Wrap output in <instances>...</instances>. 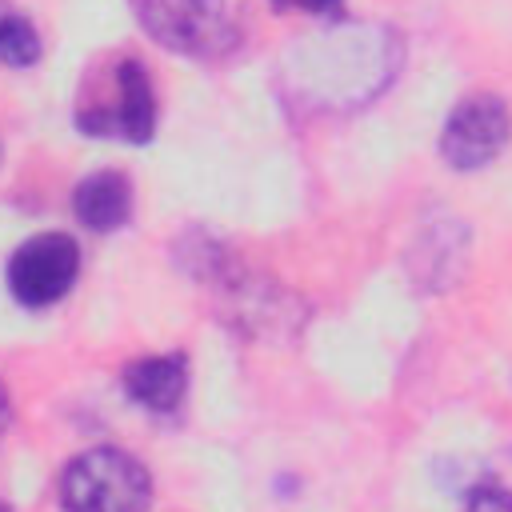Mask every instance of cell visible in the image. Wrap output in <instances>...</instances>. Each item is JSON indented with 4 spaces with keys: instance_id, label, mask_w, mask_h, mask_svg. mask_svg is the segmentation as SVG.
Listing matches in <instances>:
<instances>
[{
    "instance_id": "1",
    "label": "cell",
    "mask_w": 512,
    "mask_h": 512,
    "mask_svg": "<svg viewBox=\"0 0 512 512\" xmlns=\"http://www.w3.org/2000/svg\"><path fill=\"white\" fill-rule=\"evenodd\" d=\"M60 500L68 512H148V468L120 448H88L60 476Z\"/></svg>"
},
{
    "instance_id": "2",
    "label": "cell",
    "mask_w": 512,
    "mask_h": 512,
    "mask_svg": "<svg viewBox=\"0 0 512 512\" xmlns=\"http://www.w3.org/2000/svg\"><path fill=\"white\" fill-rule=\"evenodd\" d=\"M144 32L180 56L216 60L236 48V24L224 0H132Z\"/></svg>"
},
{
    "instance_id": "3",
    "label": "cell",
    "mask_w": 512,
    "mask_h": 512,
    "mask_svg": "<svg viewBox=\"0 0 512 512\" xmlns=\"http://www.w3.org/2000/svg\"><path fill=\"white\" fill-rule=\"evenodd\" d=\"M80 272V248L64 232H40L24 240L8 260V292L24 308H48L56 304Z\"/></svg>"
},
{
    "instance_id": "4",
    "label": "cell",
    "mask_w": 512,
    "mask_h": 512,
    "mask_svg": "<svg viewBox=\"0 0 512 512\" xmlns=\"http://www.w3.org/2000/svg\"><path fill=\"white\" fill-rule=\"evenodd\" d=\"M508 136H512L508 104L492 92H476L452 108V116L440 132V156L452 168L472 172V168H484L488 160H496L504 152Z\"/></svg>"
},
{
    "instance_id": "5",
    "label": "cell",
    "mask_w": 512,
    "mask_h": 512,
    "mask_svg": "<svg viewBox=\"0 0 512 512\" xmlns=\"http://www.w3.org/2000/svg\"><path fill=\"white\" fill-rule=\"evenodd\" d=\"M112 84H116V108H100V112L84 108L76 112V128L88 136H120V140L144 144L156 124V96H152V80L144 64L132 56L116 60Z\"/></svg>"
},
{
    "instance_id": "6",
    "label": "cell",
    "mask_w": 512,
    "mask_h": 512,
    "mask_svg": "<svg viewBox=\"0 0 512 512\" xmlns=\"http://www.w3.org/2000/svg\"><path fill=\"white\" fill-rule=\"evenodd\" d=\"M72 212L92 232H116V228H124L128 216H132V184H128V176L124 172H112V168L84 176L76 184V192H72Z\"/></svg>"
},
{
    "instance_id": "7",
    "label": "cell",
    "mask_w": 512,
    "mask_h": 512,
    "mask_svg": "<svg viewBox=\"0 0 512 512\" xmlns=\"http://www.w3.org/2000/svg\"><path fill=\"white\" fill-rule=\"evenodd\" d=\"M188 388V364L184 356L168 352V356H140L124 368V392L152 412H172L184 400Z\"/></svg>"
},
{
    "instance_id": "8",
    "label": "cell",
    "mask_w": 512,
    "mask_h": 512,
    "mask_svg": "<svg viewBox=\"0 0 512 512\" xmlns=\"http://www.w3.org/2000/svg\"><path fill=\"white\" fill-rule=\"evenodd\" d=\"M40 60V32L36 24L8 0H0V64L28 68Z\"/></svg>"
},
{
    "instance_id": "9",
    "label": "cell",
    "mask_w": 512,
    "mask_h": 512,
    "mask_svg": "<svg viewBox=\"0 0 512 512\" xmlns=\"http://www.w3.org/2000/svg\"><path fill=\"white\" fill-rule=\"evenodd\" d=\"M464 512H512V492L496 480H480L464 496Z\"/></svg>"
},
{
    "instance_id": "10",
    "label": "cell",
    "mask_w": 512,
    "mask_h": 512,
    "mask_svg": "<svg viewBox=\"0 0 512 512\" xmlns=\"http://www.w3.org/2000/svg\"><path fill=\"white\" fill-rule=\"evenodd\" d=\"M276 8H292V12H336L340 0H268Z\"/></svg>"
},
{
    "instance_id": "11",
    "label": "cell",
    "mask_w": 512,
    "mask_h": 512,
    "mask_svg": "<svg viewBox=\"0 0 512 512\" xmlns=\"http://www.w3.org/2000/svg\"><path fill=\"white\" fill-rule=\"evenodd\" d=\"M4 420H8V392H4V384H0V428H4Z\"/></svg>"
},
{
    "instance_id": "12",
    "label": "cell",
    "mask_w": 512,
    "mask_h": 512,
    "mask_svg": "<svg viewBox=\"0 0 512 512\" xmlns=\"http://www.w3.org/2000/svg\"><path fill=\"white\" fill-rule=\"evenodd\" d=\"M0 512H12V508H8V504H4V500H0Z\"/></svg>"
}]
</instances>
